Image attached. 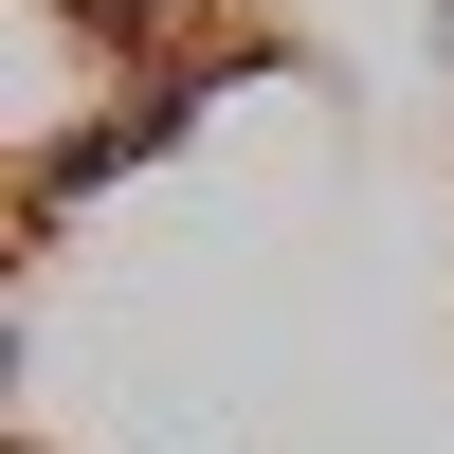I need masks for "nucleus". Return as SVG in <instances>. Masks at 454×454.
<instances>
[{"label":"nucleus","mask_w":454,"mask_h":454,"mask_svg":"<svg viewBox=\"0 0 454 454\" xmlns=\"http://www.w3.org/2000/svg\"><path fill=\"white\" fill-rule=\"evenodd\" d=\"M436 55H454V0H436Z\"/></svg>","instance_id":"obj_1"}]
</instances>
